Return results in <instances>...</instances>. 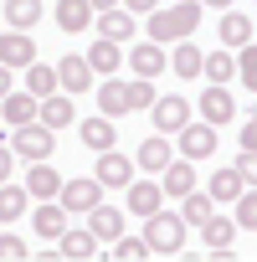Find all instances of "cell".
Here are the masks:
<instances>
[{
  "mask_svg": "<svg viewBox=\"0 0 257 262\" xmlns=\"http://www.w3.org/2000/svg\"><path fill=\"white\" fill-rule=\"evenodd\" d=\"M185 231H190V221H185L180 211H155V216L144 221V242H149L155 257H175V252L185 247Z\"/></svg>",
  "mask_w": 257,
  "mask_h": 262,
  "instance_id": "1",
  "label": "cell"
},
{
  "mask_svg": "<svg viewBox=\"0 0 257 262\" xmlns=\"http://www.w3.org/2000/svg\"><path fill=\"white\" fill-rule=\"evenodd\" d=\"M52 139H57V128H47L41 118H31V123L11 128V149H16L26 165H36V160H52Z\"/></svg>",
  "mask_w": 257,
  "mask_h": 262,
  "instance_id": "2",
  "label": "cell"
},
{
  "mask_svg": "<svg viewBox=\"0 0 257 262\" xmlns=\"http://www.w3.org/2000/svg\"><path fill=\"white\" fill-rule=\"evenodd\" d=\"M123 67L128 72H134V77H165L170 72V47H160V41H134V47H128L123 52Z\"/></svg>",
  "mask_w": 257,
  "mask_h": 262,
  "instance_id": "3",
  "label": "cell"
},
{
  "mask_svg": "<svg viewBox=\"0 0 257 262\" xmlns=\"http://www.w3.org/2000/svg\"><path fill=\"white\" fill-rule=\"evenodd\" d=\"M216 134H221L216 123H206V118H190V123L180 128V134H175V149H180L185 160H211V155H216Z\"/></svg>",
  "mask_w": 257,
  "mask_h": 262,
  "instance_id": "4",
  "label": "cell"
},
{
  "mask_svg": "<svg viewBox=\"0 0 257 262\" xmlns=\"http://www.w3.org/2000/svg\"><path fill=\"white\" fill-rule=\"evenodd\" d=\"M57 201H62L72 216H88V211L103 201V180H98V175H77V180H67V185H62V195H57Z\"/></svg>",
  "mask_w": 257,
  "mask_h": 262,
  "instance_id": "5",
  "label": "cell"
},
{
  "mask_svg": "<svg viewBox=\"0 0 257 262\" xmlns=\"http://www.w3.org/2000/svg\"><path fill=\"white\" fill-rule=\"evenodd\" d=\"M196 113L206 118V123H226V118H237V98H231V88L226 82H206V93H201V103H196Z\"/></svg>",
  "mask_w": 257,
  "mask_h": 262,
  "instance_id": "6",
  "label": "cell"
},
{
  "mask_svg": "<svg viewBox=\"0 0 257 262\" xmlns=\"http://www.w3.org/2000/svg\"><path fill=\"white\" fill-rule=\"evenodd\" d=\"M190 103L175 93V98H155V108H149V118H155V134H180V128L190 123Z\"/></svg>",
  "mask_w": 257,
  "mask_h": 262,
  "instance_id": "7",
  "label": "cell"
},
{
  "mask_svg": "<svg viewBox=\"0 0 257 262\" xmlns=\"http://www.w3.org/2000/svg\"><path fill=\"white\" fill-rule=\"evenodd\" d=\"M93 175L103 180V190H128V180H134V160L118 155V149H103L98 165H93Z\"/></svg>",
  "mask_w": 257,
  "mask_h": 262,
  "instance_id": "8",
  "label": "cell"
},
{
  "mask_svg": "<svg viewBox=\"0 0 257 262\" xmlns=\"http://www.w3.org/2000/svg\"><path fill=\"white\" fill-rule=\"evenodd\" d=\"M52 16H57V26H62L67 36H82V31H93V21H98L93 0H57Z\"/></svg>",
  "mask_w": 257,
  "mask_h": 262,
  "instance_id": "9",
  "label": "cell"
},
{
  "mask_svg": "<svg viewBox=\"0 0 257 262\" xmlns=\"http://www.w3.org/2000/svg\"><path fill=\"white\" fill-rule=\"evenodd\" d=\"M165 185L160 180H128V211H134L139 221H149L155 211H165Z\"/></svg>",
  "mask_w": 257,
  "mask_h": 262,
  "instance_id": "10",
  "label": "cell"
},
{
  "mask_svg": "<svg viewBox=\"0 0 257 262\" xmlns=\"http://www.w3.org/2000/svg\"><path fill=\"white\" fill-rule=\"evenodd\" d=\"M57 77H62V93L77 98V93H93V77H98V72H93V62H88L82 52H72V57L57 62Z\"/></svg>",
  "mask_w": 257,
  "mask_h": 262,
  "instance_id": "11",
  "label": "cell"
},
{
  "mask_svg": "<svg viewBox=\"0 0 257 262\" xmlns=\"http://www.w3.org/2000/svg\"><path fill=\"white\" fill-rule=\"evenodd\" d=\"M0 62H6V67H16V72H26V67L36 62V41H31L26 31L6 26V36H0Z\"/></svg>",
  "mask_w": 257,
  "mask_h": 262,
  "instance_id": "12",
  "label": "cell"
},
{
  "mask_svg": "<svg viewBox=\"0 0 257 262\" xmlns=\"http://www.w3.org/2000/svg\"><path fill=\"white\" fill-rule=\"evenodd\" d=\"M0 118H6L11 128H21V123L41 118V98H36V93H26V88H16V93L0 98Z\"/></svg>",
  "mask_w": 257,
  "mask_h": 262,
  "instance_id": "13",
  "label": "cell"
},
{
  "mask_svg": "<svg viewBox=\"0 0 257 262\" xmlns=\"http://www.w3.org/2000/svg\"><path fill=\"white\" fill-rule=\"evenodd\" d=\"M98 113H108V118L134 113V98H128V77H103V82H98Z\"/></svg>",
  "mask_w": 257,
  "mask_h": 262,
  "instance_id": "14",
  "label": "cell"
},
{
  "mask_svg": "<svg viewBox=\"0 0 257 262\" xmlns=\"http://www.w3.org/2000/svg\"><path fill=\"white\" fill-rule=\"evenodd\" d=\"M160 185H165V195L170 201H180V195H190L196 190V160H185V155H175L165 170H160Z\"/></svg>",
  "mask_w": 257,
  "mask_h": 262,
  "instance_id": "15",
  "label": "cell"
},
{
  "mask_svg": "<svg viewBox=\"0 0 257 262\" xmlns=\"http://www.w3.org/2000/svg\"><path fill=\"white\" fill-rule=\"evenodd\" d=\"M67 216H72V211H67L62 201H36L31 226H36V236H41V242H57V236L67 231Z\"/></svg>",
  "mask_w": 257,
  "mask_h": 262,
  "instance_id": "16",
  "label": "cell"
},
{
  "mask_svg": "<svg viewBox=\"0 0 257 262\" xmlns=\"http://www.w3.org/2000/svg\"><path fill=\"white\" fill-rule=\"evenodd\" d=\"M77 139H82L93 155H103V149H113V144H118V128H113V118H108V113H98V118H77Z\"/></svg>",
  "mask_w": 257,
  "mask_h": 262,
  "instance_id": "17",
  "label": "cell"
},
{
  "mask_svg": "<svg viewBox=\"0 0 257 262\" xmlns=\"http://www.w3.org/2000/svg\"><path fill=\"white\" fill-rule=\"evenodd\" d=\"M82 57L93 62V72H98V77H113V72L123 67V41H108V36H98V31H93V47H88Z\"/></svg>",
  "mask_w": 257,
  "mask_h": 262,
  "instance_id": "18",
  "label": "cell"
},
{
  "mask_svg": "<svg viewBox=\"0 0 257 262\" xmlns=\"http://www.w3.org/2000/svg\"><path fill=\"white\" fill-rule=\"evenodd\" d=\"M170 160H175V144H170V134H149V139L134 149V165H139V170H149V175H160Z\"/></svg>",
  "mask_w": 257,
  "mask_h": 262,
  "instance_id": "19",
  "label": "cell"
},
{
  "mask_svg": "<svg viewBox=\"0 0 257 262\" xmlns=\"http://www.w3.org/2000/svg\"><path fill=\"white\" fill-rule=\"evenodd\" d=\"M62 185H67V180L57 175V165H52V160H36V165H31V175H26L31 201H57V195H62Z\"/></svg>",
  "mask_w": 257,
  "mask_h": 262,
  "instance_id": "20",
  "label": "cell"
},
{
  "mask_svg": "<svg viewBox=\"0 0 257 262\" xmlns=\"http://www.w3.org/2000/svg\"><path fill=\"white\" fill-rule=\"evenodd\" d=\"M123 226H128V216H123L118 206H103V201H98V206L88 211V231H93L98 242H118V236H123Z\"/></svg>",
  "mask_w": 257,
  "mask_h": 262,
  "instance_id": "21",
  "label": "cell"
},
{
  "mask_svg": "<svg viewBox=\"0 0 257 262\" xmlns=\"http://www.w3.org/2000/svg\"><path fill=\"white\" fill-rule=\"evenodd\" d=\"M57 252H62L67 262H93V257H98V236H93L88 226H82V231H72V226H67V231L57 236Z\"/></svg>",
  "mask_w": 257,
  "mask_h": 262,
  "instance_id": "22",
  "label": "cell"
},
{
  "mask_svg": "<svg viewBox=\"0 0 257 262\" xmlns=\"http://www.w3.org/2000/svg\"><path fill=\"white\" fill-rule=\"evenodd\" d=\"M93 31H98V36H108V41H128V36H134V11H123V6H113V11H98Z\"/></svg>",
  "mask_w": 257,
  "mask_h": 262,
  "instance_id": "23",
  "label": "cell"
},
{
  "mask_svg": "<svg viewBox=\"0 0 257 262\" xmlns=\"http://www.w3.org/2000/svg\"><path fill=\"white\" fill-rule=\"evenodd\" d=\"M206 190H211V201H237V195L247 190V180H242V170H237V165H221V170H211Z\"/></svg>",
  "mask_w": 257,
  "mask_h": 262,
  "instance_id": "24",
  "label": "cell"
},
{
  "mask_svg": "<svg viewBox=\"0 0 257 262\" xmlns=\"http://www.w3.org/2000/svg\"><path fill=\"white\" fill-rule=\"evenodd\" d=\"M26 211H31V190L6 180V185H0V221H6V226H16Z\"/></svg>",
  "mask_w": 257,
  "mask_h": 262,
  "instance_id": "25",
  "label": "cell"
},
{
  "mask_svg": "<svg viewBox=\"0 0 257 262\" xmlns=\"http://www.w3.org/2000/svg\"><path fill=\"white\" fill-rule=\"evenodd\" d=\"M216 36H221V47L242 52V47L252 41V21H247L242 11H226V16H221V26H216Z\"/></svg>",
  "mask_w": 257,
  "mask_h": 262,
  "instance_id": "26",
  "label": "cell"
},
{
  "mask_svg": "<svg viewBox=\"0 0 257 262\" xmlns=\"http://www.w3.org/2000/svg\"><path fill=\"white\" fill-rule=\"evenodd\" d=\"M41 123H47V128H67V123H77L72 93H52V98H41Z\"/></svg>",
  "mask_w": 257,
  "mask_h": 262,
  "instance_id": "27",
  "label": "cell"
},
{
  "mask_svg": "<svg viewBox=\"0 0 257 262\" xmlns=\"http://www.w3.org/2000/svg\"><path fill=\"white\" fill-rule=\"evenodd\" d=\"M170 67H175V77H201V67H206V52H201L196 41H175V52H170Z\"/></svg>",
  "mask_w": 257,
  "mask_h": 262,
  "instance_id": "28",
  "label": "cell"
},
{
  "mask_svg": "<svg viewBox=\"0 0 257 262\" xmlns=\"http://www.w3.org/2000/svg\"><path fill=\"white\" fill-rule=\"evenodd\" d=\"M201 77H206V82H231V77H237V52H231V47H216V52H206V67H201Z\"/></svg>",
  "mask_w": 257,
  "mask_h": 262,
  "instance_id": "29",
  "label": "cell"
},
{
  "mask_svg": "<svg viewBox=\"0 0 257 262\" xmlns=\"http://www.w3.org/2000/svg\"><path fill=\"white\" fill-rule=\"evenodd\" d=\"M26 93H36V98H52V93H62V77H57V67H47L41 57L26 67Z\"/></svg>",
  "mask_w": 257,
  "mask_h": 262,
  "instance_id": "30",
  "label": "cell"
},
{
  "mask_svg": "<svg viewBox=\"0 0 257 262\" xmlns=\"http://www.w3.org/2000/svg\"><path fill=\"white\" fill-rule=\"evenodd\" d=\"M180 216L201 231L211 216H216V201H211V190H190V195H180Z\"/></svg>",
  "mask_w": 257,
  "mask_h": 262,
  "instance_id": "31",
  "label": "cell"
},
{
  "mask_svg": "<svg viewBox=\"0 0 257 262\" xmlns=\"http://www.w3.org/2000/svg\"><path fill=\"white\" fill-rule=\"evenodd\" d=\"M41 11H47V0H6V26L31 31V26L41 21Z\"/></svg>",
  "mask_w": 257,
  "mask_h": 262,
  "instance_id": "32",
  "label": "cell"
},
{
  "mask_svg": "<svg viewBox=\"0 0 257 262\" xmlns=\"http://www.w3.org/2000/svg\"><path fill=\"white\" fill-rule=\"evenodd\" d=\"M231 236H237V216H211V221L201 226V242H206L211 252H226Z\"/></svg>",
  "mask_w": 257,
  "mask_h": 262,
  "instance_id": "33",
  "label": "cell"
},
{
  "mask_svg": "<svg viewBox=\"0 0 257 262\" xmlns=\"http://www.w3.org/2000/svg\"><path fill=\"white\" fill-rule=\"evenodd\" d=\"M144 257H155L144 236H118L113 242V262H144Z\"/></svg>",
  "mask_w": 257,
  "mask_h": 262,
  "instance_id": "34",
  "label": "cell"
},
{
  "mask_svg": "<svg viewBox=\"0 0 257 262\" xmlns=\"http://www.w3.org/2000/svg\"><path fill=\"white\" fill-rule=\"evenodd\" d=\"M237 226H247V231H257V185H247L242 195H237Z\"/></svg>",
  "mask_w": 257,
  "mask_h": 262,
  "instance_id": "35",
  "label": "cell"
},
{
  "mask_svg": "<svg viewBox=\"0 0 257 262\" xmlns=\"http://www.w3.org/2000/svg\"><path fill=\"white\" fill-rule=\"evenodd\" d=\"M237 77H242V82L257 93V41H247V47L237 52Z\"/></svg>",
  "mask_w": 257,
  "mask_h": 262,
  "instance_id": "36",
  "label": "cell"
},
{
  "mask_svg": "<svg viewBox=\"0 0 257 262\" xmlns=\"http://www.w3.org/2000/svg\"><path fill=\"white\" fill-rule=\"evenodd\" d=\"M26 257H31V247H26V242L6 226V236H0V262H26Z\"/></svg>",
  "mask_w": 257,
  "mask_h": 262,
  "instance_id": "37",
  "label": "cell"
},
{
  "mask_svg": "<svg viewBox=\"0 0 257 262\" xmlns=\"http://www.w3.org/2000/svg\"><path fill=\"white\" fill-rule=\"evenodd\" d=\"M128 98H134V108H155V77H128Z\"/></svg>",
  "mask_w": 257,
  "mask_h": 262,
  "instance_id": "38",
  "label": "cell"
},
{
  "mask_svg": "<svg viewBox=\"0 0 257 262\" xmlns=\"http://www.w3.org/2000/svg\"><path fill=\"white\" fill-rule=\"evenodd\" d=\"M237 170H242V180H247V185H257V149H242Z\"/></svg>",
  "mask_w": 257,
  "mask_h": 262,
  "instance_id": "39",
  "label": "cell"
},
{
  "mask_svg": "<svg viewBox=\"0 0 257 262\" xmlns=\"http://www.w3.org/2000/svg\"><path fill=\"white\" fill-rule=\"evenodd\" d=\"M16 160H21V155H16L11 144H0V185H6V180H11V165H16Z\"/></svg>",
  "mask_w": 257,
  "mask_h": 262,
  "instance_id": "40",
  "label": "cell"
},
{
  "mask_svg": "<svg viewBox=\"0 0 257 262\" xmlns=\"http://www.w3.org/2000/svg\"><path fill=\"white\" fill-rule=\"evenodd\" d=\"M123 11H134V16H155V11H160V0H123Z\"/></svg>",
  "mask_w": 257,
  "mask_h": 262,
  "instance_id": "41",
  "label": "cell"
},
{
  "mask_svg": "<svg viewBox=\"0 0 257 262\" xmlns=\"http://www.w3.org/2000/svg\"><path fill=\"white\" fill-rule=\"evenodd\" d=\"M242 149H257V118L242 123Z\"/></svg>",
  "mask_w": 257,
  "mask_h": 262,
  "instance_id": "42",
  "label": "cell"
},
{
  "mask_svg": "<svg viewBox=\"0 0 257 262\" xmlns=\"http://www.w3.org/2000/svg\"><path fill=\"white\" fill-rule=\"evenodd\" d=\"M16 67H6V62H0V98H6V93H16V77H11Z\"/></svg>",
  "mask_w": 257,
  "mask_h": 262,
  "instance_id": "43",
  "label": "cell"
},
{
  "mask_svg": "<svg viewBox=\"0 0 257 262\" xmlns=\"http://www.w3.org/2000/svg\"><path fill=\"white\" fill-rule=\"evenodd\" d=\"M113 6H123V0H93V11H113Z\"/></svg>",
  "mask_w": 257,
  "mask_h": 262,
  "instance_id": "44",
  "label": "cell"
},
{
  "mask_svg": "<svg viewBox=\"0 0 257 262\" xmlns=\"http://www.w3.org/2000/svg\"><path fill=\"white\" fill-rule=\"evenodd\" d=\"M201 6H211V11H231V0H201Z\"/></svg>",
  "mask_w": 257,
  "mask_h": 262,
  "instance_id": "45",
  "label": "cell"
},
{
  "mask_svg": "<svg viewBox=\"0 0 257 262\" xmlns=\"http://www.w3.org/2000/svg\"><path fill=\"white\" fill-rule=\"evenodd\" d=\"M252 118H257V93H252Z\"/></svg>",
  "mask_w": 257,
  "mask_h": 262,
  "instance_id": "46",
  "label": "cell"
},
{
  "mask_svg": "<svg viewBox=\"0 0 257 262\" xmlns=\"http://www.w3.org/2000/svg\"><path fill=\"white\" fill-rule=\"evenodd\" d=\"M0 123H6V118H0Z\"/></svg>",
  "mask_w": 257,
  "mask_h": 262,
  "instance_id": "47",
  "label": "cell"
}]
</instances>
